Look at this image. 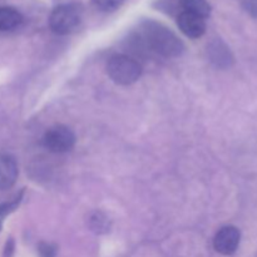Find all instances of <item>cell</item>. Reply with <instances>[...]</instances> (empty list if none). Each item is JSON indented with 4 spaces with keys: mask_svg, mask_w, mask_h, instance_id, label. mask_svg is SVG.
Wrapping results in <instances>:
<instances>
[{
    "mask_svg": "<svg viewBox=\"0 0 257 257\" xmlns=\"http://www.w3.org/2000/svg\"><path fill=\"white\" fill-rule=\"evenodd\" d=\"M143 39L151 49L163 57H178L185 49L180 38L160 23H146L143 25Z\"/></svg>",
    "mask_w": 257,
    "mask_h": 257,
    "instance_id": "cell-1",
    "label": "cell"
},
{
    "mask_svg": "<svg viewBox=\"0 0 257 257\" xmlns=\"http://www.w3.org/2000/svg\"><path fill=\"white\" fill-rule=\"evenodd\" d=\"M107 73L117 84L130 85L137 82L141 77L142 67L133 58L124 54H117L108 60Z\"/></svg>",
    "mask_w": 257,
    "mask_h": 257,
    "instance_id": "cell-2",
    "label": "cell"
},
{
    "mask_svg": "<svg viewBox=\"0 0 257 257\" xmlns=\"http://www.w3.org/2000/svg\"><path fill=\"white\" fill-rule=\"evenodd\" d=\"M82 20V9L77 4H63L55 8L49 18V25L57 34H69Z\"/></svg>",
    "mask_w": 257,
    "mask_h": 257,
    "instance_id": "cell-3",
    "label": "cell"
},
{
    "mask_svg": "<svg viewBox=\"0 0 257 257\" xmlns=\"http://www.w3.org/2000/svg\"><path fill=\"white\" fill-rule=\"evenodd\" d=\"M43 145L53 153H65L75 145V136L68 127L57 125L48 131L43 137Z\"/></svg>",
    "mask_w": 257,
    "mask_h": 257,
    "instance_id": "cell-4",
    "label": "cell"
},
{
    "mask_svg": "<svg viewBox=\"0 0 257 257\" xmlns=\"http://www.w3.org/2000/svg\"><path fill=\"white\" fill-rule=\"evenodd\" d=\"M240 238L241 235L237 228L233 226H226L216 233L213 246H215V250L221 255H232L240 245Z\"/></svg>",
    "mask_w": 257,
    "mask_h": 257,
    "instance_id": "cell-5",
    "label": "cell"
},
{
    "mask_svg": "<svg viewBox=\"0 0 257 257\" xmlns=\"http://www.w3.org/2000/svg\"><path fill=\"white\" fill-rule=\"evenodd\" d=\"M177 24L181 32L187 35L188 38H192V39H197L205 34V19L195 14H191V13H181L177 18Z\"/></svg>",
    "mask_w": 257,
    "mask_h": 257,
    "instance_id": "cell-6",
    "label": "cell"
},
{
    "mask_svg": "<svg viewBox=\"0 0 257 257\" xmlns=\"http://www.w3.org/2000/svg\"><path fill=\"white\" fill-rule=\"evenodd\" d=\"M18 178V166L13 157L7 155L0 156V190L13 187Z\"/></svg>",
    "mask_w": 257,
    "mask_h": 257,
    "instance_id": "cell-7",
    "label": "cell"
},
{
    "mask_svg": "<svg viewBox=\"0 0 257 257\" xmlns=\"http://www.w3.org/2000/svg\"><path fill=\"white\" fill-rule=\"evenodd\" d=\"M210 57L211 60L221 68L230 67L231 63H232V55H231L230 50L221 42H215L211 44Z\"/></svg>",
    "mask_w": 257,
    "mask_h": 257,
    "instance_id": "cell-8",
    "label": "cell"
},
{
    "mask_svg": "<svg viewBox=\"0 0 257 257\" xmlns=\"http://www.w3.org/2000/svg\"><path fill=\"white\" fill-rule=\"evenodd\" d=\"M23 17L18 10L13 8H0V30H12L19 27Z\"/></svg>",
    "mask_w": 257,
    "mask_h": 257,
    "instance_id": "cell-9",
    "label": "cell"
},
{
    "mask_svg": "<svg viewBox=\"0 0 257 257\" xmlns=\"http://www.w3.org/2000/svg\"><path fill=\"white\" fill-rule=\"evenodd\" d=\"M183 12L191 13L197 17L207 18L211 13V7L206 0H181Z\"/></svg>",
    "mask_w": 257,
    "mask_h": 257,
    "instance_id": "cell-10",
    "label": "cell"
},
{
    "mask_svg": "<svg viewBox=\"0 0 257 257\" xmlns=\"http://www.w3.org/2000/svg\"><path fill=\"white\" fill-rule=\"evenodd\" d=\"M22 198H23V192H20L19 195L14 198V200L8 201V202H4V203H0V231H2L4 218L7 217L9 213H12L13 211H15V208L19 206Z\"/></svg>",
    "mask_w": 257,
    "mask_h": 257,
    "instance_id": "cell-11",
    "label": "cell"
},
{
    "mask_svg": "<svg viewBox=\"0 0 257 257\" xmlns=\"http://www.w3.org/2000/svg\"><path fill=\"white\" fill-rule=\"evenodd\" d=\"M124 0H93L95 7L103 12H113L123 4Z\"/></svg>",
    "mask_w": 257,
    "mask_h": 257,
    "instance_id": "cell-12",
    "label": "cell"
},
{
    "mask_svg": "<svg viewBox=\"0 0 257 257\" xmlns=\"http://www.w3.org/2000/svg\"><path fill=\"white\" fill-rule=\"evenodd\" d=\"M38 253H39V257H55L57 250L52 243L40 242L38 246Z\"/></svg>",
    "mask_w": 257,
    "mask_h": 257,
    "instance_id": "cell-13",
    "label": "cell"
},
{
    "mask_svg": "<svg viewBox=\"0 0 257 257\" xmlns=\"http://www.w3.org/2000/svg\"><path fill=\"white\" fill-rule=\"evenodd\" d=\"M243 8L251 17L257 18V0H243Z\"/></svg>",
    "mask_w": 257,
    "mask_h": 257,
    "instance_id": "cell-14",
    "label": "cell"
},
{
    "mask_svg": "<svg viewBox=\"0 0 257 257\" xmlns=\"http://www.w3.org/2000/svg\"><path fill=\"white\" fill-rule=\"evenodd\" d=\"M13 253H14V241L12 238H9V241L5 245L4 250V257H12Z\"/></svg>",
    "mask_w": 257,
    "mask_h": 257,
    "instance_id": "cell-15",
    "label": "cell"
}]
</instances>
